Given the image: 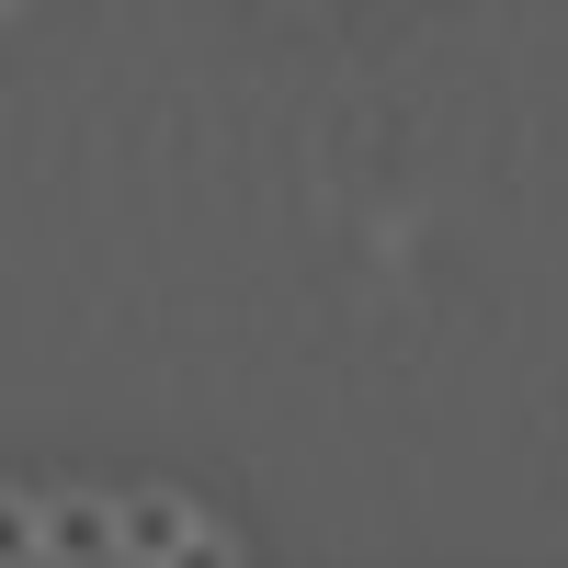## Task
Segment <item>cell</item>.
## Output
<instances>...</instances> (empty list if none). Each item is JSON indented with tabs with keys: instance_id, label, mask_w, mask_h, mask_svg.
Here are the masks:
<instances>
[{
	"instance_id": "obj_1",
	"label": "cell",
	"mask_w": 568,
	"mask_h": 568,
	"mask_svg": "<svg viewBox=\"0 0 568 568\" xmlns=\"http://www.w3.org/2000/svg\"><path fill=\"white\" fill-rule=\"evenodd\" d=\"M182 546H194V511H182L171 489H136V500H114V557H136V568H171Z\"/></svg>"
},
{
	"instance_id": "obj_2",
	"label": "cell",
	"mask_w": 568,
	"mask_h": 568,
	"mask_svg": "<svg viewBox=\"0 0 568 568\" xmlns=\"http://www.w3.org/2000/svg\"><path fill=\"white\" fill-rule=\"evenodd\" d=\"M45 557H58V568H103L114 557V500H91V489L45 500Z\"/></svg>"
},
{
	"instance_id": "obj_3",
	"label": "cell",
	"mask_w": 568,
	"mask_h": 568,
	"mask_svg": "<svg viewBox=\"0 0 568 568\" xmlns=\"http://www.w3.org/2000/svg\"><path fill=\"white\" fill-rule=\"evenodd\" d=\"M23 557H45V500L0 489V568H23Z\"/></svg>"
},
{
	"instance_id": "obj_4",
	"label": "cell",
	"mask_w": 568,
	"mask_h": 568,
	"mask_svg": "<svg viewBox=\"0 0 568 568\" xmlns=\"http://www.w3.org/2000/svg\"><path fill=\"white\" fill-rule=\"evenodd\" d=\"M171 568H240V557H227V535H205V524H194V546H182Z\"/></svg>"
}]
</instances>
